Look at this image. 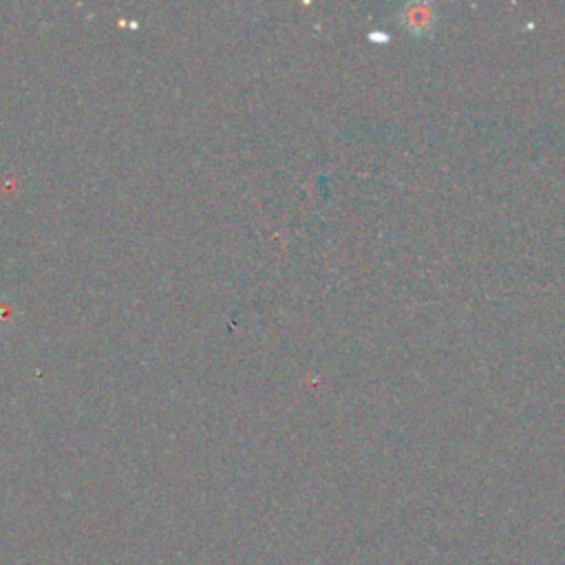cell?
<instances>
[{
	"label": "cell",
	"instance_id": "obj_1",
	"mask_svg": "<svg viewBox=\"0 0 565 565\" xmlns=\"http://www.w3.org/2000/svg\"><path fill=\"white\" fill-rule=\"evenodd\" d=\"M16 323V305L9 298L0 296V332H5Z\"/></svg>",
	"mask_w": 565,
	"mask_h": 565
}]
</instances>
